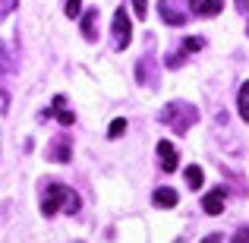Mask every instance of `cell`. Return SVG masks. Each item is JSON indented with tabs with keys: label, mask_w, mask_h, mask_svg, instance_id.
<instances>
[{
	"label": "cell",
	"mask_w": 249,
	"mask_h": 243,
	"mask_svg": "<svg viewBox=\"0 0 249 243\" xmlns=\"http://www.w3.org/2000/svg\"><path fill=\"white\" fill-rule=\"evenodd\" d=\"M67 206H70V208H79V199H76V196L70 193L67 187H60V183H54V187H48V189H44L41 212L48 215V218H51V215H57L60 208H67Z\"/></svg>",
	"instance_id": "obj_1"
},
{
	"label": "cell",
	"mask_w": 249,
	"mask_h": 243,
	"mask_svg": "<svg viewBox=\"0 0 249 243\" xmlns=\"http://www.w3.org/2000/svg\"><path fill=\"white\" fill-rule=\"evenodd\" d=\"M114 48L117 51H126L129 48V41H133V25H129V16H126V10L123 6H117V13H114Z\"/></svg>",
	"instance_id": "obj_2"
},
{
	"label": "cell",
	"mask_w": 249,
	"mask_h": 243,
	"mask_svg": "<svg viewBox=\"0 0 249 243\" xmlns=\"http://www.w3.org/2000/svg\"><path fill=\"white\" fill-rule=\"evenodd\" d=\"M224 202H227V189L218 187V189H212V193L202 196V212L205 215H221L224 212Z\"/></svg>",
	"instance_id": "obj_3"
},
{
	"label": "cell",
	"mask_w": 249,
	"mask_h": 243,
	"mask_svg": "<svg viewBox=\"0 0 249 243\" xmlns=\"http://www.w3.org/2000/svg\"><path fill=\"white\" fill-rule=\"evenodd\" d=\"M152 202L158 208H174L177 202H180V196H177V189H170V187H158L152 193Z\"/></svg>",
	"instance_id": "obj_4"
},
{
	"label": "cell",
	"mask_w": 249,
	"mask_h": 243,
	"mask_svg": "<svg viewBox=\"0 0 249 243\" xmlns=\"http://www.w3.org/2000/svg\"><path fill=\"white\" fill-rule=\"evenodd\" d=\"M158 158H161V168H164V170H177V161H180V158H177V149L170 146L167 139L158 142Z\"/></svg>",
	"instance_id": "obj_5"
},
{
	"label": "cell",
	"mask_w": 249,
	"mask_h": 243,
	"mask_svg": "<svg viewBox=\"0 0 249 243\" xmlns=\"http://www.w3.org/2000/svg\"><path fill=\"white\" fill-rule=\"evenodd\" d=\"M189 6H193L196 16H214V13H221V0H189Z\"/></svg>",
	"instance_id": "obj_6"
},
{
	"label": "cell",
	"mask_w": 249,
	"mask_h": 243,
	"mask_svg": "<svg viewBox=\"0 0 249 243\" xmlns=\"http://www.w3.org/2000/svg\"><path fill=\"white\" fill-rule=\"evenodd\" d=\"M237 111H240V117H243V123H249V79L243 82V89H240V95H237Z\"/></svg>",
	"instance_id": "obj_7"
},
{
	"label": "cell",
	"mask_w": 249,
	"mask_h": 243,
	"mask_svg": "<svg viewBox=\"0 0 249 243\" xmlns=\"http://www.w3.org/2000/svg\"><path fill=\"white\" fill-rule=\"evenodd\" d=\"M186 183H189L193 189H199L202 183H205V174H202V168H199V164H193V168H186Z\"/></svg>",
	"instance_id": "obj_8"
},
{
	"label": "cell",
	"mask_w": 249,
	"mask_h": 243,
	"mask_svg": "<svg viewBox=\"0 0 249 243\" xmlns=\"http://www.w3.org/2000/svg\"><path fill=\"white\" fill-rule=\"evenodd\" d=\"M82 35H85V38H95V10H85V19H82Z\"/></svg>",
	"instance_id": "obj_9"
},
{
	"label": "cell",
	"mask_w": 249,
	"mask_h": 243,
	"mask_svg": "<svg viewBox=\"0 0 249 243\" xmlns=\"http://www.w3.org/2000/svg\"><path fill=\"white\" fill-rule=\"evenodd\" d=\"M123 133H126V120H123V117L110 120V127H107V136H110V139H117V136H123Z\"/></svg>",
	"instance_id": "obj_10"
},
{
	"label": "cell",
	"mask_w": 249,
	"mask_h": 243,
	"mask_svg": "<svg viewBox=\"0 0 249 243\" xmlns=\"http://www.w3.org/2000/svg\"><path fill=\"white\" fill-rule=\"evenodd\" d=\"M161 16H164V22H170V25H183V16H177L174 10H167V3H161Z\"/></svg>",
	"instance_id": "obj_11"
},
{
	"label": "cell",
	"mask_w": 249,
	"mask_h": 243,
	"mask_svg": "<svg viewBox=\"0 0 249 243\" xmlns=\"http://www.w3.org/2000/svg\"><path fill=\"white\" fill-rule=\"evenodd\" d=\"M133 13L139 19H145V13H148V0H133Z\"/></svg>",
	"instance_id": "obj_12"
},
{
	"label": "cell",
	"mask_w": 249,
	"mask_h": 243,
	"mask_svg": "<svg viewBox=\"0 0 249 243\" xmlns=\"http://www.w3.org/2000/svg\"><path fill=\"white\" fill-rule=\"evenodd\" d=\"M13 10H16V0H0V19H3V16H10Z\"/></svg>",
	"instance_id": "obj_13"
},
{
	"label": "cell",
	"mask_w": 249,
	"mask_h": 243,
	"mask_svg": "<svg viewBox=\"0 0 249 243\" xmlns=\"http://www.w3.org/2000/svg\"><path fill=\"white\" fill-rule=\"evenodd\" d=\"M79 3H82V0H70V3H67V16H70V19L79 16Z\"/></svg>",
	"instance_id": "obj_14"
},
{
	"label": "cell",
	"mask_w": 249,
	"mask_h": 243,
	"mask_svg": "<svg viewBox=\"0 0 249 243\" xmlns=\"http://www.w3.org/2000/svg\"><path fill=\"white\" fill-rule=\"evenodd\" d=\"M202 44H205L202 38H189V41L183 44V48H186V51H202Z\"/></svg>",
	"instance_id": "obj_15"
},
{
	"label": "cell",
	"mask_w": 249,
	"mask_h": 243,
	"mask_svg": "<svg viewBox=\"0 0 249 243\" xmlns=\"http://www.w3.org/2000/svg\"><path fill=\"white\" fill-rule=\"evenodd\" d=\"M57 120H60V123H67V127H70V123H73V114H70V111H63V114L57 117Z\"/></svg>",
	"instance_id": "obj_16"
},
{
	"label": "cell",
	"mask_w": 249,
	"mask_h": 243,
	"mask_svg": "<svg viewBox=\"0 0 249 243\" xmlns=\"http://www.w3.org/2000/svg\"><path fill=\"white\" fill-rule=\"evenodd\" d=\"M246 3H249V0H237V6H240V10H246Z\"/></svg>",
	"instance_id": "obj_17"
}]
</instances>
